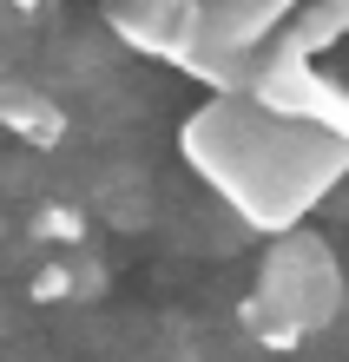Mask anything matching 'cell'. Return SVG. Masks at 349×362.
<instances>
[{"instance_id":"4","label":"cell","mask_w":349,"mask_h":362,"mask_svg":"<svg viewBox=\"0 0 349 362\" xmlns=\"http://www.w3.org/2000/svg\"><path fill=\"white\" fill-rule=\"evenodd\" d=\"M191 20H198V33L211 47L257 59L264 47H277L290 33L283 20H297V7H283V0H191Z\"/></svg>"},{"instance_id":"3","label":"cell","mask_w":349,"mask_h":362,"mask_svg":"<svg viewBox=\"0 0 349 362\" xmlns=\"http://www.w3.org/2000/svg\"><path fill=\"white\" fill-rule=\"evenodd\" d=\"M251 99L264 105V112L290 119V125H310V132L349 145V86L330 79L316 66V59H290V53H264V73H257Z\"/></svg>"},{"instance_id":"1","label":"cell","mask_w":349,"mask_h":362,"mask_svg":"<svg viewBox=\"0 0 349 362\" xmlns=\"http://www.w3.org/2000/svg\"><path fill=\"white\" fill-rule=\"evenodd\" d=\"M178 152L251 230L290 238L349 172V145L264 112L257 99H205L178 125Z\"/></svg>"},{"instance_id":"9","label":"cell","mask_w":349,"mask_h":362,"mask_svg":"<svg viewBox=\"0 0 349 362\" xmlns=\"http://www.w3.org/2000/svg\"><path fill=\"white\" fill-rule=\"evenodd\" d=\"M27 296H33V303H67V296H79L73 264H40V270H33V284H27Z\"/></svg>"},{"instance_id":"6","label":"cell","mask_w":349,"mask_h":362,"mask_svg":"<svg viewBox=\"0 0 349 362\" xmlns=\"http://www.w3.org/2000/svg\"><path fill=\"white\" fill-rule=\"evenodd\" d=\"M0 132H13L33 152H53L67 139V105L33 79H0Z\"/></svg>"},{"instance_id":"8","label":"cell","mask_w":349,"mask_h":362,"mask_svg":"<svg viewBox=\"0 0 349 362\" xmlns=\"http://www.w3.org/2000/svg\"><path fill=\"white\" fill-rule=\"evenodd\" d=\"M27 238H33V244H79V238H86V211L67 204V198H47V204H33Z\"/></svg>"},{"instance_id":"5","label":"cell","mask_w":349,"mask_h":362,"mask_svg":"<svg viewBox=\"0 0 349 362\" xmlns=\"http://www.w3.org/2000/svg\"><path fill=\"white\" fill-rule=\"evenodd\" d=\"M105 27H113L125 47H139L145 59H165L178 53L185 40V0H113L105 7Z\"/></svg>"},{"instance_id":"2","label":"cell","mask_w":349,"mask_h":362,"mask_svg":"<svg viewBox=\"0 0 349 362\" xmlns=\"http://www.w3.org/2000/svg\"><path fill=\"white\" fill-rule=\"evenodd\" d=\"M257 296H264L277 316H290L303 336L330 329L336 316H343V296H349V290H343V264H336L330 238H316V230L270 238L264 270H257Z\"/></svg>"},{"instance_id":"7","label":"cell","mask_w":349,"mask_h":362,"mask_svg":"<svg viewBox=\"0 0 349 362\" xmlns=\"http://www.w3.org/2000/svg\"><path fill=\"white\" fill-rule=\"evenodd\" d=\"M237 329H244L257 349H270V356H290V349L303 343V329L290 323V316H277V310H270V303H264L257 290L244 296V303H237Z\"/></svg>"},{"instance_id":"10","label":"cell","mask_w":349,"mask_h":362,"mask_svg":"<svg viewBox=\"0 0 349 362\" xmlns=\"http://www.w3.org/2000/svg\"><path fill=\"white\" fill-rule=\"evenodd\" d=\"M0 79H13V73H7V59H0Z\"/></svg>"}]
</instances>
